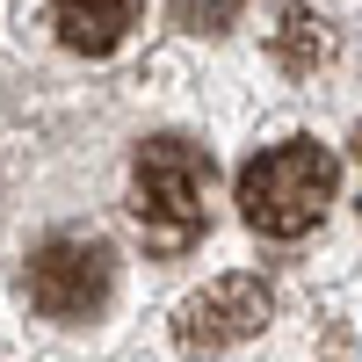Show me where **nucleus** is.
<instances>
[{"label":"nucleus","instance_id":"obj_1","mask_svg":"<svg viewBox=\"0 0 362 362\" xmlns=\"http://www.w3.org/2000/svg\"><path fill=\"white\" fill-rule=\"evenodd\" d=\"M334 203V153L312 138H283L239 167V218L261 239H305Z\"/></svg>","mask_w":362,"mask_h":362},{"label":"nucleus","instance_id":"obj_2","mask_svg":"<svg viewBox=\"0 0 362 362\" xmlns=\"http://www.w3.org/2000/svg\"><path fill=\"white\" fill-rule=\"evenodd\" d=\"M203 203H210V153L189 138H145L131 160V218L145 247L181 254L203 232Z\"/></svg>","mask_w":362,"mask_h":362},{"label":"nucleus","instance_id":"obj_3","mask_svg":"<svg viewBox=\"0 0 362 362\" xmlns=\"http://www.w3.org/2000/svg\"><path fill=\"white\" fill-rule=\"evenodd\" d=\"M29 305L58 326H80V319H102L109 290H116V254L102 239H80V232H51L37 254H29Z\"/></svg>","mask_w":362,"mask_h":362},{"label":"nucleus","instance_id":"obj_4","mask_svg":"<svg viewBox=\"0 0 362 362\" xmlns=\"http://www.w3.org/2000/svg\"><path fill=\"white\" fill-rule=\"evenodd\" d=\"M268 312H276V297H268L261 276H218V283H203L196 297H181L174 341H181V355H218V348L254 341L268 326Z\"/></svg>","mask_w":362,"mask_h":362},{"label":"nucleus","instance_id":"obj_5","mask_svg":"<svg viewBox=\"0 0 362 362\" xmlns=\"http://www.w3.org/2000/svg\"><path fill=\"white\" fill-rule=\"evenodd\" d=\"M145 0H51V22H58V44L80 51V58H109L124 44V29L138 22Z\"/></svg>","mask_w":362,"mask_h":362},{"label":"nucleus","instance_id":"obj_6","mask_svg":"<svg viewBox=\"0 0 362 362\" xmlns=\"http://www.w3.org/2000/svg\"><path fill=\"white\" fill-rule=\"evenodd\" d=\"M276 58H283L290 73H319L326 58H334V22L312 15L305 0H290V8H283V29H276Z\"/></svg>","mask_w":362,"mask_h":362},{"label":"nucleus","instance_id":"obj_7","mask_svg":"<svg viewBox=\"0 0 362 362\" xmlns=\"http://www.w3.org/2000/svg\"><path fill=\"white\" fill-rule=\"evenodd\" d=\"M239 8H247V0H174V22L196 29V37H218V29L239 22Z\"/></svg>","mask_w":362,"mask_h":362},{"label":"nucleus","instance_id":"obj_8","mask_svg":"<svg viewBox=\"0 0 362 362\" xmlns=\"http://www.w3.org/2000/svg\"><path fill=\"white\" fill-rule=\"evenodd\" d=\"M355 160H362V124H355Z\"/></svg>","mask_w":362,"mask_h":362}]
</instances>
